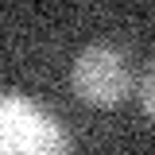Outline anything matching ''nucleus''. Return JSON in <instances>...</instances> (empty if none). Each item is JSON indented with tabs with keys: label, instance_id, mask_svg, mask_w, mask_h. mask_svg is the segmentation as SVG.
<instances>
[{
	"label": "nucleus",
	"instance_id": "obj_1",
	"mask_svg": "<svg viewBox=\"0 0 155 155\" xmlns=\"http://www.w3.org/2000/svg\"><path fill=\"white\" fill-rule=\"evenodd\" d=\"M0 155H70V140L31 97L0 93Z\"/></svg>",
	"mask_w": 155,
	"mask_h": 155
},
{
	"label": "nucleus",
	"instance_id": "obj_2",
	"mask_svg": "<svg viewBox=\"0 0 155 155\" xmlns=\"http://www.w3.org/2000/svg\"><path fill=\"white\" fill-rule=\"evenodd\" d=\"M70 85H74V93L85 105L113 109V105H120L124 97L132 93V70H128V62H124L120 51L105 47V43H93V47H85L74 58Z\"/></svg>",
	"mask_w": 155,
	"mask_h": 155
},
{
	"label": "nucleus",
	"instance_id": "obj_3",
	"mask_svg": "<svg viewBox=\"0 0 155 155\" xmlns=\"http://www.w3.org/2000/svg\"><path fill=\"white\" fill-rule=\"evenodd\" d=\"M140 105H143V113L155 120V62H151V70L143 74V81H140Z\"/></svg>",
	"mask_w": 155,
	"mask_h": 155
}]
</instances>
